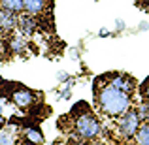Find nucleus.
I'll return each instance as SVG.
<instances>
[{
	"label": "nucleus",
	"mask_w": 149,
	"mask_h": 145,
	"mask_svg": "<svg viewBox=\"0 0 149 145\" xmlns=\"http://www.w3.org/2000/svg\"><path fill=\"white\" fill-rule=\"evenodd\" d=\"M95 100L98 105V111L113 121L121 117L125 111H128L130 108H134L130 92L121 91V89L109 85L108 81L102 83V77L95 79Z\"/></svg>",
	"instance_id": "f257e3e1"
},
{
	"label": "nucleus",
	"mask_w": 149,
	"mask_h": 145,
	"mask_svg": "<svg viewBox=\"0 0 149 145\" xmlns=\"http://www.w3.org/2000/svg\"><path fill=\"white\" fill-rule=\"evenodd\" d=\"M74 132H76L77 139H85V142H93V139L100 138L104 126H102L100 119L93 111L85 109L77 117H74Z\"/></svg>",
	"instance_id": "f03ea898"
},
{
	"label": "nucleus",
	"mask_w": 149,
	"mask_h": 145,
	"mask_svg": "<svg viewBox=\"0 0 149 145\" xmlns=\"http://www.w3.org/2000/svg\"><path fill=\"white\" fill-rule=\"evenodd\" d=\"M117 134H119L121 139H125V142H130V139H134L136 132H138L140 124H142V117H140L138 109L136 108H130L128 111H125L121 117H117Z\"/></svg>",
	"instance_id": "7ed1b4c3"
},
{
	"label": "nucleus",
	"mask_w": 149,
	"mask_h": 145,
	"mask_svg": "<svg viewBox=\"0 0 149 145\" xmlns=\"http://www.w3.org/2000/svg\"><path fill=\"white\" fill-rule=\"evenodd\" d=\"M104 77H106V81H108L109 85H113V87L121 89V91H125V92L134 94L136 81L132 79L130 76H127V74H109V76H104Z\"/></svg>",
	"instance_id": "20e7f679"
},
{
	"label": "nucleus",
	"mask_w": 149,
	"mask_h": 145,
	"mask_svg": "<svg viewBox=\"0 0 149 145\" xmlns=\"http://www.w3.org/2000/svg\"><path fill=\"white\" fill-rule=\"evenodd\" d=\"M11 102L21 109H29L36 102V94L29 89H17V91L11 92Z\"/></svg>",
	"instance_id": "39448f33"
},
{
	"label": "nucleus",
	"mask_w": 149,
	"mask_h": 145,
	"mask_svg": "<svg viewBox=\"0 0 149 145\" xmlns=\"http://www.w3.org/2000/svg\"><path fill=\"white\" fill-rule=\"evenodd\" d=\"M38 28V21L34 15L26 13V11H23V13H19V21H17V30L19 32H23L25 36H32L34 32H36Z\"/></svg>",
	"instance_id": "423d86ee"
},
{
	"label": "nucleus",
	"mask_w": 149,
	"mask_h": 145,
	"mask_svg": "<svg viewBox=\"0 0 149 145\" xmlns=\"http://www.w3.org/2000/svg\"><path fill=\"white\" fill-rule=\"evenodd\" d=\"M17 21H19L17 13H11V11L0 8V25H2V28H4V34L13 32V30L17 28Z\"/></svg>",
	"instance_id": "0eeeda50"
},
{
	"label": "nucleus",
	"mask_w": 149,
	"mask_h": 145,
	"mask_svg": "<svg viewBox=\"0 0 149 145\" xmlns=\"http://www.w3.org/2000/svg\"><path fill=\"white\" fill-rule=\"evenodd\" d=\"M25 38H26V36H25L23 32H19L17 28L13 30V34L8 38V47H10L11 53L21 55L23 51H25V47H26V40H25Z\"/></svg>",
	"instance_id": "6e6552de"
},
{
	"label": "nucleus",
	"mask_w": 149,
	"mask_h": 145,
	"mask_svg": "<svg viewBox=\"0 0 149 145\" xmlns=\"http://www.w3.org/2000/svg\"><path fill=\"white\" fill-rule=\"evenodd\" d=\"M47 8V0H25V11L34 17H40Z\"/></svg>",
	"instance_id": "1a4fd4ad"
},
{
	"label": "nucleus",
	"mask_w": 149,
	"mask_h": 145,
	"mask_svg": "<svg viewBox=\"0 0 149 145\" xmlns=\"http://www.w3.org/2000/svg\"><path fill=\"white\" fill-rule=\"evenodd\" d=\"M23 138H25V142H32V143H44V134H42V130L38 126H29L23 130Z\"/></svg>",
	"instance_id": "9d476101"
},
{
	"label": "nucleus",
	"mask_w": 149,
	"mask_h": 145,
	"mask_svg": "<svg viewBox=\"0 0 149 145\" xmlns=\"http://www.w3.org/2000/svg\"><path fill=\"white\" fill-rule=\"evenodd\" d=\"M0 8L19 15V13L25 11V0H2V2H0Z\"/></svg>",
	"instance_id": "9b49d317"
},
{
	"label": "nucleus",
	"mask_w": 149,
	"mask_h": 145,
	"mask_svg": "<svg viewBox=\"0 0 149 145\" xmlns=\"http://www.w3.org/2000/svg\"><path fill=\"white\" fill-rule=\"evenodd\" d=\"M134 142L140 145H149V121H142L138 132L134 136Z\"/></svg>",
	"instance_id": "f8f14e48"
},
{
	"label": "nucleus",
	"mask_w": 149,
	"mask_h": 145,
	"mask_svg": "<svg viewBox=\"0 0 149 145\" xmlns=\"http://www.w3.org/2000/svg\"><path fill=\"white\" fill-rule=\"evenodd\" d=\"M136 109H138L140 117H142V121H149V102L142 100L138 105H136Z\"/></svg>",
	"instance_id": "ddd939ff"
},
{
	"label": "nucleus",
	"mask_w": 149,
	"mask_h": 145,
	"mask_svg": "<svg viewBox=\"0 0 149 145\" xmlns=\"http://www.w3.org/2000/svg\"><path fill=\"white\" fill-rule=\"evenodd\" d=\"M140 92H142V98H143V100L149 102V77L143 81L142 85H140Z\"/></svg>",
	"instance_id": "4468645a"
},
{
	"label": "nucleus",
	"mask_w": 149,
	"mask_h": 145,
	"mask_svg": "<svg viewBox=\"0 0 149 145\" xmlns=\"http://www.w3.org/2000/svg\"><path fill=\"white\" fill-rule=\"evenodd\" d=\"M8 51H10V47H8V42H6V40H2V36H0V60L6 57Z\"/></svg>",
	"instance_id": "2eb2a0df"
},
{
	"label": "nucleus",
	"mask_w": 149,
	"mask_h": 145,
	"mask_svg": "<svg viewBox=\"0 0 149 145\" xmlns=\"http://www.w3.org/2000/svg\"><path fill=\"white\" fill-rule=\"evenodd\" d=\"M2 130H4V119L0 117V132H2Z\"/></svg>",
	"instance_id": "dca6fc26"
},
{
	"label": "nucleus",
	"mask_w": 149,
	"mask_h": 145,
	"mask_svg": "<svg viewBox=\"0 0 149 145\" xmlns=\"http://www.w3.org/2000/svg\"><path fill=\"white\" fill-rule=\"evenodd\" d=\"M2 109H4V104H2V102H0V113H2Z\"/></svg>",
	"instance_id": "f3484780"
},
{
	"label": "nucleus",
	"mask_w": 149,
	"mask_h": 145,
	"mask_svg": "<svg viewBox=\"0 0 149 145\" xmlns=\"http://www.w3.org/2000/svg\"><path fill=\"white\" fill-rule=\"evenodd\" d=\"M2 34H4V28H2V25H0V36H2Z\"/></svg>",
	"instance_id": "a211bd4d"
},
{
	"label": "nucleus",
	"mask_w": 149,
	"mask_h": 145,
	"mask_svg": "<svg viewBox=\"0 0 149 145\" xmlns=\"http://www.w3.org/2000/svg\"><path fill=\"white\" fill-rule=\"evenodd\" d=\"M0 2H2V0H0Z\"/></svg>",
	"instance_id": "6ab92c4d"
}]
</instances>
